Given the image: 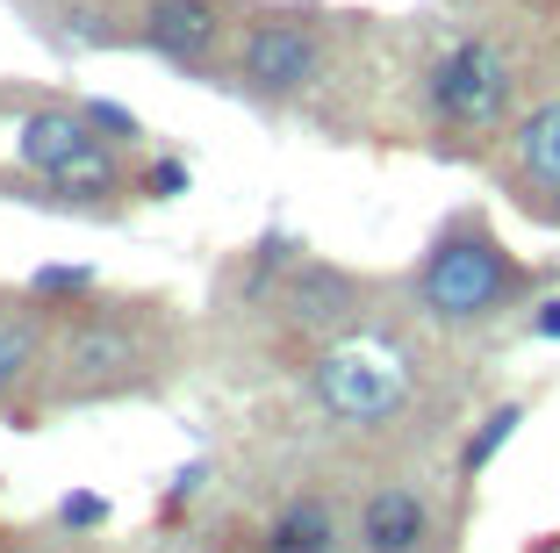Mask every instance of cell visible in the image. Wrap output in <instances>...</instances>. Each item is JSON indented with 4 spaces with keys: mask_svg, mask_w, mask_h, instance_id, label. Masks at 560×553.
Instances as JSON below:
<instances>
[{
    "mask_svg": "<svg viewBox=\"0 0 560 553\" xmlns=\"http://www.w3.org/2000/svg\"><path fill=\"white\" fill-rule=\"evenodd\" d=\"M431 539V504L410 482H381L360 504V546L366 553H417Z\"/></svg>",
    "mask_w": 560,
    "mask_h": 553,
    "instance_id": "9c48e42d",
    "label": "cell"
},
{
    "mask_svg": "<svg viewBox=\"0 0 560 553\" xmlns=\"http://www.w3.org/2000/svg\"><path fill=\"white\" fill-rule=\"evenodd\" d=\"M546 216H553V223H560V195H553V209H546Z\"/></svg>",
    "mask_w": 560,
    "mask_h": 553,
    "instance_id": "44dd1931",
    "label": "cell"
},
{
    "mask_svg": "<svg viewBox=\"0 0 560 553\" xmlns=\"http://www.w3.org/2000/svg\"><path fill=\"white\" fill-rule=\"evenodd\" d=\"M360 302H366V288L330 260H295L288 280H280V316H288L295 331H316V338L346 331L352 316H360Z\"/></svg>",
    "mask_w": 560,
    "mask_h": 553,
    "instance_id": "8992f818",
    "label": "cell"
},
{
    "mask_svg": "<svg viewBox=\"0 0 560 553\" xmlns=\"http://www.w3.org/2000/svg\"><path fill=\"white\" fill-rule=\"evenodd\" d=\"M58 201H72V209H116L122 195H130V180H122V165H116V145H101V151H86L80 165H66L58 180H44Z\"/></svg>",
    "mask_w": 560,
    "mask_h": 553,
    "instance_id": "8fae6325",
    "label": "cell"
},
{
    "mask_svg": "<svg viewBox=\"0 0 560 553\" xmlns=\"http://www.w3.org/2000/svg\"><path fill=\"white\" fill-rule=\"evenodd\" d=\"M324 72V30L310 15H259L237 44V87L259 101H288Z\"/></svg>",
    "mask_w": 560,
    "mask_h": 553,
    "instance_id": "277c9868",
    "label": "cell"
},
{
    "mask_svg": "<svg viewBox=\"0 0 560 553\" xmlns=\"http://www.w3.org/2000/svg\"><path fill=\"white\" fill-rule=\"evenodd\" d=\"M130 367H144V338H137L122 316L94 310L58 345V395H108V389L130 381Z\"/></svg>",
    "mask_w": 560,
    "mask_h": 553,
    "instance_id": "5b68a950",
    "label": "cell"
},
{
    "mask_svg": "<svg viewBox=\"0 0 560 553\" xmlns=\"http://www.w3.org/2000/svg\"><path fill=\"white\" fill-rule=\"evenodd\" d=\"M86 288H94V274H86V266H36V280H30L36 302H58V295H86Z\"/></svg>",
    "mask_w": 560,
    "mask_h": 553,
    "instance_id": "e0dca14e",
    "label": "cell"
},
{
    "mask_svg": "<svg viewBox=\"0 0 560 553\" xmlns=\"http://www.w3.org/2000/svg\"><path fill=\"white\" fill-rule=\"evenodd\" d=\"M36 359V316H0V395L30 375Z\"/></svg>",
    "mask_w": 560,
    "mask_h": 553,
    "instance_id": "5bb4252c",
    "label": "cell"
},
{
    "mask_svg": "<svg viewBox=\"0 0 560 553\" xmlns=\"http://www.w3.org/2000/svg\"><path fill=\"white\" fill-rule=\"evenodd\" d=\"M511 94H517V72L503 58V44L489 36H460V44H445L424 72V101H431V123L453 137H489L503 130V115H511Z\"/></svg>",
    "mask_w": 560,
    "mask_h": 553,
    "instance_id": "3957f363",
    "label": "cell"
},
{
    "mask_svg": "<svg viewBox=\"0 0 560 553\" xmlns=\"http://www.w3.org/2000/svg\"><path fill=\"white\" fill-rule=\"evenodd\" d=\"M80 115H86V123H94L101 137H108V145H137V137H144V123H137L130 108H116V101H86Z\"/></svg>",
    "mask_w": 560,
    "mask_h": 553,
    "instance_id": "2e32d148",
    "label": "cell"
},
{
    "mask_svg": "<svg viewBox=\"0 0 560 553\" xmlns=\"http://www.w3.org/2000/svg\"><path fill=\"white\" fill-rule=\"evenodd\" d=\"M108 137L86 123L80 108H36V115H22V130H15V159L30 165L36 180H58L66 165H80L86 151H101Z\"/></svg>",
    "mask_w": 560,
    "mask_h": 553,
    "instance_id": "ba28073f",
    "label": "cell"
},
{
    "mask_svg": "<svg viewBox=\"0 0 560 553\" xmlns=\"http://www.w3.org/2000/svg\"><path fill=\"white\" fill-rule=\"evenodd\" d=\"M511 159L539 195H560V94L539 101V108L511 130Z\"/></svg>",
    "mask_w": 560,
    "mask_h": 553,
    "instance_id": "30bf717a",
    "label": "cell"
},
{
    "mask_svg": "<svg viewBox=\"0 0 560 553\" xmlns=\"http://www.w3.org/2000/svg\"><path fill=\"white\" fill-rule=\"evenodd\" d=\"M525 295V266L511 260V244L495 238L481 216H453V223L431 238L424 266H417V310L431 324H489Z\"/></svg>",
    "mask_w": 560,
    "mask_h": 553,
    "instance_id": "6da1fadb",
    "label": "cell"
},
{
    "mask_svg": "<svg viewBox=\"0 0 560 553\" xmlns=\"http://www.w3.org/2000/svg\"><path fill=\"white\" fill-rule=\"evenodd\" d=\"M58 518H66L72 532H94V525L108 518V504H101V496H66V510H58Z\"/></svg>",
    "mask_w": 560,
    "mask_h": 553,
    "instance_id": "ac0fdd59",
    "label": "cell"
},
{
    "mask_svg": "<svg viewBox=\"0 0 560 553\" xmlns=\"http://www.w3.org/2000/svg\"><path fill=\"white\" fill-rule=\"evenodd\" d=\"M137 44L180 72H209L215 44H223V0H151L137 22Z\"/></svg>",
    "mask_w": 560,
    "mask_h": 553,
    "instance_id": "52a82bcc",
    "label": "cell"
},
{
    "mask_svg": "<svg viewBox=\"0 0 560 553\" xmlns=\"http://www.w3.org/2000/svg\"><path fill=\"white\" fill-rule=\"evenodd\" d=\"M201 482H209V468H180V474H173V488H165V510L195 504V496H201Z\"/></svg>",
    "mask_w": 560,
    "mask_h": 553,
    "instance_id": "d6986e66",
    "label": "cell"
},
{
    "mask_svg": "<svg viewBox=\"0 0 560 553\" xmlns=\"http://www.w3.org/2000/svg\"><path fill=\"white\" fill-rule=\"evenodd\" d=\"M310 395L330 424L374 431V424L402 417V403H410V367H402V353H388V345H374V338H338V345L316 353Z\"/></svg>",
    "mask_w": 560,
    "mask_h": 553,
    "instance_id": "7a4b0ae2",
    "label": "cell"
},
{
    "mask_svg": "<svg viewBox=\"0 0 560 553\" xmlns=\"http://www.w3.org/2000/svg\"><path fill=\"white\" fill-rule=\"evenodd\" d=\"M517 424H525V403H495L489 417H481V431L460 446V474H467V482H475V474H481L495 453H503V446L517 439Z\"/></svg>",
    "mask_w": 560,
    "mask_h": 553,
    "instance_id": "4fadbf2b",
    "label": "cell"
},
{
    "mask_svg": "<svg viewBox=\"0 0 560 553\" xmlns=\"http://www.w3.org/2000/svg\"><path fill=\"white\" fill-rule=\"evenodd\" d=\"M330 546H338V525H330L324 496H295L266 525V553H330Z\"/></svg>",
    "mask_w": 560,
    "mask_h": 553,
    "instance_id": "7c38bea8",
    "label": "cell"
},
{
    "mask_svg": "<svg viewBox=\"0 0 560 553\" xmlns=\"http://www.w3.org/2000/svg\"><path fill=\"white\" fill-rule=\"evenodd\" d=\"M187 180H195L187 159H151L144 173H137V195L144 201H173V195H187Z\"/></svg>",
    "mask_w": 560,
    "mask_h": 553,
    "instance_id": "9a60e30c",
    "label": "cell"
},
{
    "mask_svg": "<svg viewBox=\"0 0 560 553\" xmlns=\"http://www.w3.org/2000/svg\"><path fill=\"white\" fill-rule=\"evenodd\" d=\"M532 338H546V345L560 338V295H553V302H539V316H532Z\"/></svg>",
    "mask_w": 560,
    "mask_h": 553,
    "instance_id": "ffe728a7",
    "label": "cell"
}]
</instances>
